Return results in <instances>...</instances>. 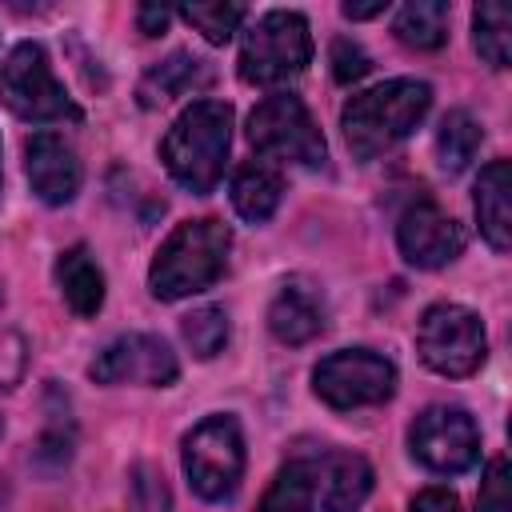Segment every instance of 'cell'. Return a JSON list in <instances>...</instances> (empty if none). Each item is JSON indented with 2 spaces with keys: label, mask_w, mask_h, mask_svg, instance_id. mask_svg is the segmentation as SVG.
<instances>
[{
  "label": "cell",
  "mask_w": 512,
  "mask_h": 512,
  "mask_svg": "<svg viewBox=\"0 0 512 512\" xmlns=\"http://www.w3.org/2000/svg\"><path fill=\"white\" fill-rule=\"evenodd\" d=\"M228 144H232V108L224 100H196L172 120L160 156L180 188L204 196L224 176Z\"/></svg>",
  "instance_id": "1"
},
{
  "label": "cell",
  "mask_w": 512,
  "mask_h": 512,
  "mask_svg": "<svg viewBox=\"0 0 512 512\" xmlns=\"http://www.w3.org/2000/svg\"><path fill=\"white\" fill-rule=\"evenodd\" d=\"M432 104V88L424 80H384L360 96H352L340 112V128L344 140L352 148L356 160H372L380 152H388L392 144H400L428 112Z\"/></svg>",
  "instance_id": "2"
},
{
  "label": "cell",
  "mask_w": 512,
  "mask_h": 512,
  "mask_svg": "<svg viewBox=\"0 0 512 512\" xmlns=\"http://www.w3.org/2000/svg\"><path fill=\"white\" fill-rule=\"evenodd\" d=\"M228 248H232V232L204 216V220H188L180 224L156 252L152 268H148V284L160 300H180L192 292L212 288L224 276L228 264Z\"/></svg>",
  "instance_id": "3"
},
{
  "label": "cell",
  "mask_w": 512,
  "mask_h": 512,
  "mask_svg": "<svg viewBox=\"0 0 512 512\" xmlns=\"http://www.w3.org/2000/svg\"><path fill=\"white\" fill-rule=\"evenodd\" d=\"M0 104L20 120H76V104L68 100L64 84L52 76L48 52L36 40L16 44L0 64Z\"/></svg>",
  "instance_id": "4"
},
{
  "label": "cell",
  "mask_w": 512,
  "mask_h": 512,
  "mask_svg": "<svg viewBox=\"0 0 512 512\" xmlns=\"http://www.w3.org/2000/svg\"><path fill=\"white\" fill-rule=\"evenodd\" d=\"M312 60V32L300 12H264L240 44V76L248 84H280Z\"/></svg>",
  "instance_id": "5"
},
{
  "label": "cell",
  "mask_w": 512,
  "mask_h": 512,
  "mask_svg": "<svg viewBox=\"0 0 512 512\" xmlns=\"http://www.w3.org/2000/svg\"><path fill=\"white\" fill-rule=\"evenodd\" d=\"M184 472L196 496L228 500L244 476V436L232 416H208L184 436Z\"/></svg>",
  "instance_id": "6"
},
{
  "label": "cell",
  "mask_w": 512,
  "mask_h": 512,
  "mask_svg": "<svg viewBox=\"0 0 512 512\" xmlns=\"http://www.w3.org/2000/svg\"><path fill=\"white\" fill-rule=\"evenodd\" d=\"M420 360L440 376H472L484 364L488 336L472 308L464 304H432L416 324Z\"/></svg>",
  "instance_id": "7"
},
{
  "label": "cell",
  "mask_w": 512,
  "mask_h": 512,
  "mask_svg": "<svg viewBox=\"0 0 512 512\" xmlns=\"http://www.w3.org/2000/svg\"><path fill=\"white\" fill-rule=\"evenodd\" d=\"M248 140L260 156L272 160H288V164H320L324 160V136L312 120V112L304 108L300 96L292 92H276L268 100H260L248 116Z\"/></svg>",
  "instance_id": "8"
},
{
  "label": "cell",
  "mask_w": 512,
  "mask_h": 512,
  "mask_svg": "<svg viewBox=\"0 0 512 512\" xmlns=\"http://www.w3.org/2000/svg\"><path fill=\"white\" fill-rule=\"evenodd\" d=\"M312 388L328 408H368L396 392V364L368 348H344L316 364Z\"/></svg>",
  "instance_id": "9"
},
{
  "label": "cell",
  "mask_w": 512,
  "mask_h": 512,
  "mask_svg": "<svg viewBox=\"0 0 512 512\" xmlns=\"http://www.w3.org/2000/svg\"><path fill=\"white\" fill-rule=\"evenodd\" d=\"M412 456L432 472H468L480 456V432L476 420L456 404H432L412 420L408 432Z\"/></svg>",
  "instance_id": "10"
},
{
  "label": "cell",
  "mask_w": 512,
  "mask_h": 512,
  "mask_svg": "<svg viewBox=\"0 0 512 512\" xmlns=\"http://www.w3.org/2000/svg\"><path fill=\"white\" fill-rule=\"evenodd\" d=\"M88 372H92L96 384H148V388H164V384L176 380L180 364H176L172 348L160 336L128 332V336H116L112 344H104Z\"/></svg>",
  "instance_id": "11"
},
{
  "label": "cell",
  "mask_w": 512,
  "mask_h": 512,
  "mask_svg": "<svg viewBox=\"0 0 512 512\" xmlns=\"http://www.w3.org/2000/svg\"><path fill=\"white\" fill-rule=\"evenodd\" d=\"M396 244H400L408 264H416V268H444L448 260H456L464 252V228L436 200L420 196L416 204L404 208V216L396 224Z\"/></svg>",
  "instance_id": "12"
},
{
  "label": "cell",
  "mask_w": 512,
  "mask_h": 512,
  "mask_svg": "<svg viewBox=\"0 0 512 512\" xmlns=\"http://www.w3.org/2000/svg\"><path fill=\"white\" fill-rule=\"evenodd\" d=\"M24 172L44 204H68L80 192V160L56 132H36L24 144Z\"/></svg>",
  "instance_id": "13"
},
{
  "label": "cell",
  "mask_w": 512,
  "mask_h": 512,
  "mask_svg": "<svg viewBox=\"0 0 512 512\" xmlns=\"http://www.w3.org/2000/svg\"><path fill=\"white\" fill-rule=\"evenodd\" d=\"M476 220L484 240L496 252L512 248V168L508 160H492L476 176Z\"/></svg>",
  "instance_id": "14"
},
{
  "label": "cell",
  "mask_w": 512,
  "mask_h": 512,
  "mask_svg": "<svg viewBox=\"0 0 512 512\" xmlns=\"http://www.w3.org/2000/svg\"><path fill=\"white\" fill-rule=\"evenodd\" d=\"M208 80H212L208 60H200L192 52H172L168 60H160V64H152L144 72V80H140V104L144 108L168 104L176 96H188L196 88H208Z\"/></svg>",
  "instance_id": "15"
},
{
  "label": "cell",
  "mask_w": 512,
  "mask_h": 512,
  "mask_svg": "<svg viewBox=\"0 0 512 512\" xmlns=\"http://www.w3.org/2000/svg\"><path fill=\"white\" fill-rule=\"evenodd\" d=\"M56 284L64 292V304L76 312V316H96L100 304H104V272L100 264L92 260V252L84 244H72L68 252H60L56 260Z\"/></svg>",
  "instance_id": "16"
},
{
  "label": "cell",
  "mask_w": 512,
  "mask_h": 512,
  "mask_svg": "<svg viewBox=\"0 0 512 512\" xmlns=\"http://www.w3.org/2000/svg\"><path fill=\"white\" fill-rule=\"evenodd\" d=\"M268 328L280 344H308L312 336H320L324 328V312L316 304V296L300 284H284L276 292V300L268 304Z\"/></svg>",
  "instance_id": "17"
},
{
  "label": "cell",
  "mask_w": 512,
  "mask_h": 512,
  "mask_svg": "<svg viewBox=\"0 0 512 512\" xmlns=\"http://www.w3.org/2000/svg\"><path fill=\"white\" fill-rule=\"evenodd\" d=\"M280 192H284V180L276 168L260 164V160H248L232 172V208L252 220V224H264L276 204H280Z\"/></svg>",
  "instance_id": "18"
},
{
  "label": "cell",
  "mask_w": 512,
  "mask_h": 512,
  "mask_svg": "<svg viewBox=\"0 0 512 512\" xmlns=\"http://www.w3.org/2000/svg\"><path fill=\"white\" fill-rule=\"evenodd\" d=\"M372 492V464L356 452H340L328 460L324 484V512H356Z\"/></svg>",
  "instance_id": "19"
},
{
  "label": "cell",
  "mask_w": 512,
  "mask_h": 512,
  "mask_svg": "<svg viewBox=\"0 0 512 512\" xmlns=\"http://www.w3.org/2000/svg\"><path fill=\"white\" fill-rule=\"evenodd\" d=\"M392 32L400 44H408L416 52H432L448 40V4L444 0H412L396 12Z\"/></svg>",
  "instance_id": "20"
},
{
  "label": "cell",
  "mask_w": 512,
  "mask_h": 512,
  "mask_svg": "<svg viewBox=\"0 0 512 512\" xmlns=\"http://www.w3.org/2000/svg\"><path fill=\"white\" fill-rule=\"evenodd\" d=\"M316 500V464L312 460H288L276 480L268 484L256 512H308Z\"/></svg>",
  "instance_id": "21"
},
{
  "label": "cell",
  "mask_w": 512,
  "mask_h": 512,
  "mask_svg": "<svg viewBox=\"0 0 512 512\" xmlns=\"http://www.w3.org/2000/svg\"><path fill=\"white\" fill-rule=\"evenodd\" d=\"M472 44H476L484 64L508 68V60H512V12H508V4L488 0L472 12Z\"/></svg>",
  "instance_id": "22"
},
{
  "label": "cell",
  "mask_w": 512,
  "mask_h": 512,
  "mask_svg": "<svg viewBox=\"0 0 512 512\" xmlns=\"http://www.w3.org/2000/svg\"><path fill=\"white\" fill-rule=\"evenodd\" d=\"M480 140H484V128L464 108H452L440 120V132H436V160H440V168L444 172H464L472 164V156L480 152Z\"/></svg>",
  "instance_id": "23"
},
{
  "label": "cell",
  "mask_w": 512,
  "mask_h": 512,
  "mask_svg": "<svg viewBox=\"0 0 512 512\" xmlns=\"http://www.w3.org/2000/svg\"><path fill=\"white\" fill-rule=\"evenodd\" d=\"M180 332H184V344L192 348V356L212 360L228 344V316H224V308L204 304V308H196V312L184 316Z\"/></svg>",
  "instance_id": "24"
},
{
  "label": "cell",
  "mask_w": 512,
  "mask_h": 512,
  "mask_svg": "<svg viewBox=\"0 0 512 512\" xmlns=\"http://www.w3.org/2000/svg\"><path fill=\"white\" fill-rule=\"evenodd\" d=\"M180 16H184L196 32H204V40L224 44V40H232V32H236L240 20L248 16V8H244V4H224V0H216V4H184Z\"/></svg>",
  "instance_id": "25"
},
{
  "label": "cell",
  "mask_w": 512,
  "mask_h": 512,
  "mask_svg": "<svg viewBox=\"0 0 512 512\" xmlns=\"http://www.w3.org/2000/svg\"><path fill=\"white\" fill-rule=\"evenodd\" d=\"M128 512H172V492L156 464L128 468Z\"/></svg>",
  "instance_id": "26"
},
{
  "label": "cell",
  "mask_w": 512,
  "mask_h": 512,
  "mask_svg": "<svg viewBox=\"0 0 512 512\" xmlns=\"http://www.w3.org/2000/svg\"><path fill=\"white\" fill-rule=\"evenodd\" d=\"M480 512H512V496H508V460L492 456L484 484H480Z\"/></svg>",
  "instance_id": "27"
},
{
  "label": "cell",
  "mask_w": 512,
  "mask_h": 512,
  "mask_svg": "<svg viewBox=\"0 0 512 512\" xmlns=\"http://www.w3.org/2000/svg\"><path fill=\"white\" fill-rule=\"evenodd\" d=\"M368 68H372V60H368V52H364L356 40H348V36L332 40V76H336L340 84L360 80Z\"/></svg>",
  "instance_id": "28"
},
{
  "label": "cell",
  "mask_w": 512,
  "mask_h": 512,
  "mask_svg": "<svg viewBox=\"0 0 512 512\" xmlns=\"http://www.w3.org/2000/svg\"><path fill=\"white\" fill-rule=\"evenodd\" d=\"M412 512H464V508H460L456 492H448V488H420L412 496Z\"/></svg>",
  "instance_id": "29"
},
{
  "label": "cell",
  "mask_w": 512,
  "mask_h": 512,
  "mask_svg": "<svg viewBox=\"0 0 512 512\" xmlns=\"http://www.w3.org/2000/svg\"><path fill=\"white\" fill-rule=\"evenodd\" d=\"M168 20H172V12L160 8V4H140V8H136V24H140L144 36H160V32L168 28Z\"/></svg>",
  "instance_id": "30"
},
{
  "label": "cell",
  "mask_w": 512,
  "mask_h": 512,
  "mask_svg": "<svg viewBox=\"0 0 512 512\" xmlns=\"http://www.w3.org/2000/svg\"><path fill=\"white\" fill-rule=\"evenodd\" d=\"M380 12H388V0H376V4H344V16L348 20H368V16H380Z\"/></svg>",
  "instance_id": "31"
}]
</instances>
